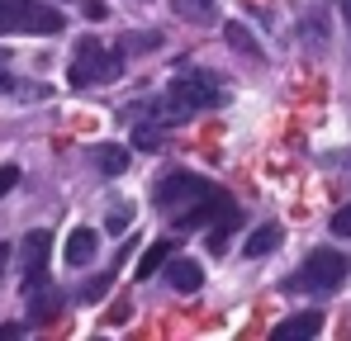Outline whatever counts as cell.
Listing matches in <instances>:
<instances>
[{"label":"cell","mask_w":351,"mask_h":341,"mask_svg":"<svg viewBox=\"0 0 351 341\" xmlns=\"http://www.w3.org/2000/svg\"><path fill=\"white\" fill-rule=\"evenodd\" d=\"M342 5V14H347V29H351V0H337Z\"/></svg>","instance_id":"cell-25"},{"label":"cell","mask_w":351,"mask_h":341,"mask_svg":"<svg viewBox=\"0 0 351 341\" xmlns=\"http://www.w3.org/2000/svg\"><path fill=\"white\" fill-rule=\"evenodd\" d=\"M280 237H285L280 227H276V223H266V227H256V232L247 237V247H242V251H247V256H271V251L280 247Z\"/></svg>","instance_id":"cell-13"},{"label":"cell","mask_w":351,"mask_h":341,"mask_svg":"<svg viewBox=\"0 0 351 341\" xmlns=\"http://www.w3.org/2000/svg\"><path fill=\"white\" fill-rule=\"evenodd\" d=\"M62 10L43 0H0V34H62Z\"/></svg>","instance_id":"cell-4"},{"label":"cell","mask_w":351,"mask_h":341,"mask_svg":"<svg viewBox=\"0 0 351 341\" xmlns=\"http://www.w3.org/2000/svg\"><path fill=\"white\" fill-rule=\"evenodd\" d=\"M5 261H10V247H0V266H5Z\"/></svg>","instance_id":"cell-27"},{"label":"cell","mask_w":351,"mask_h":341,"mask_svg":"<svg viewBox=\"0 0 351 341\" xmlns=\"http://www.w3.org/2000/svg\"><path fill=\"white\" fill-rule=\"evenodd\" d=\"M228 43H233L237 53H247V57H261V48L252 43V34H247L242 24H228Z\"/></svg>","instance_id":"cell-18"},{"label":"cell","mask_w":351,"mask_h":341,"mask_svg":"<svg viewBox=\"0 0 351 341\" xmlns=\"http://www.w3.org/2000/svg\"><path fill=\"white\" fill-rule=\"evenodd\" d=\"M81 10H86V14H90V19H105V14H110V10H105V5H100V0H86V5H81Z\"/></svg>","instance_id":"cell-24"},{"label":"cell","mask_w":351,"mask_h":341,"mask_svg":"<svg viewBox=\"0 0 351 341\" xmlns=\"http://www.w3.org/2000/svg\"><path fill=\"white\" fill-rule=\"evenodd\" d=\"M167 280H171V289H180V294H195V289L204 284V270H199L190 256H171V261H167Z\"/></svg>","instance_id":"cell-10"},{"label":"cell","mask_w":351,"mask_h":341,"mask_svg":"<svg viewBox=\"0 0 351 341\" xmlns=\"http://www.w3.org/2000/svg\"><path fill=\"white\" fill-rule=\"evenodd\" d=\"M332 237H351V204L332 214Z\"/></svg>","instance_id":"cell-21"},{"label":"cell","mask_w":351,"mask_h":341,"mask_svg":"<svg viewBox=\"0 0 351 341\" xmlns=\"http://www.w3.org/2000/svg\"><path fill=\"white\" fill-rule=\"evenodd\" d=\"M58 289H43V294H34L29 299V323H53L58 318Z\"/></svg>","instance_id":"cell-14"},{"label":"cell","mask_w":351,"mask_h":341,"mask_svg":"<svg viewBox=\"0 0 351 341\" xmlns=\"http://www.w3.org/2000/svg\"><path fill=\"white\" fill-rule=\"evenodd\" d=\"M123 76V53H105L95 38H81V48L71 53V86H105Z\"/></svg>","instance_id":"cell-5"},{"label":"cell","mask_w":351,"mask_h":341,"mask_svg":"<svg viewBox=\"0 0 351 341\" xmlns=\"http://www.w3.org/2000/svg\"><path fill=\"white\" fill-rule=\"evenodd\" d=\"M48 251H53V232L48 227H34L19 247V275H24V294H34L38 280L48 275Z\"/></svg>","instance_id":"cell-6"},{"label":"cell","mask_w":351,"mask_h":341,"mask_svg":"<svg viewBox=\"0 0 351 341\" xmlns=\"http://www.w3.org/2000/svg\"><path fill=\"white\" fill-rule=\"evenodd\" d=\"M209 194H219V185L214 180H204V175H190V170H171L162 185H157V194H152V204L167 214V218H180V214H190L195 204H204Z\"/></svg>","instance_id":"cell-2"},{"label":"cell","mask_w":351,"mask_h":341,"mask_svg":"<svg viewBox=\"0 0 351 341\" xmlns=\"http://www.w3.org/2000/svg\"><path fill=\"white\" fill-rule=\"evenodd\" d=\"M176 10H180L185 19H195V24H209V19H214V5H209V0H176Z\"/></svg>","instance_id":"cell-16"},{"label":"cell","mask_w":351,"mask_h":341,"mask_svg":"<svg viewBox=\"0 0 351 341\" xmlns=\"http://www.w3.org/2000/svg\"><path fill=\"white\" fill-rule=\"evenodd\" d=\"M110 284H114V270H105V275H90V280L81 284V303H100V299L110 294Z\"/></svg>","instance_id":"cell-15"},{"label":"cell","mask_w":351,"mask_h":341,"mask_svg":"<svg viewBox=\"0 0 351 341\" xmlns=\"http://www.w3.org/2000/svg\"><path fill=\"white\" fill-rule=\"evenodd\" d=\"M313 332H323V313L318 308H304V313H290L285 323H276V341H290V337H313Z\"/></svg>","instance_id":"cell-9"},{"label":"cell","mask_w":351,"mask_h":341,"mask_svg":"<svg viewBox=\"0 0 351 341\" xmlns=\"http://www.w3.org/2000/svg\"><path fill=\"white\" fill-rule=\"evenodd\" d=\"M95 247H100V237H95V227H71V237H66V266H90L95 261Z\"/></svg>","instance_id":"cell-8"},{"label":"cell","mask_w":351,"mask_h":341,"mask_svg":"<svg viewBox=\"0 0 351 341\" xmlns=\"http://www.w3.org/2000/svg\"><path fill=\"white\" fill-rule=\"evenodd\" d=\"M219 105H223V86L214 81V71H180V76H171L167 95L157 100V114L167 123H185L190 114L219 110Z\"/></svg>","instance_id":"cell-1"},{"label":"cell","mask_w":351,"mask_h":341,"mask_svg":"<svg viewBox=\"0 0 351 341\" xmlns=\"http://www.w3.org/2000/svg\"><path fill=\"white\" fill-rule=\"evenodd\" d=\"M14 185H19V166H0V199H5Z\"/></svg>","instance_id":"cell-22"},{"label":"cell","mask_w":351,"mask_h":341,"mask_svg":"<svg viewBox=\"0 0 351 341\" xmlns=\"http://www.w3.org/2000/svg\"><path fill=\"white\" fill-rule=\"evenodd\" d=\"M167 261H171V242H152L138 261V280H152L157 270H167Z\"/></svg>","instance_id":"cell-12"},{"label":"cell","mask_w":351,"mask_h":341,"mask_svg":"<svg viewBox=\"0 0 351 341\" xmlns=\"http://www.w3.org/2000/svg\"><path fill=\"white\" fill-rule=\"evenodd\" d=\"M5 62H10V53H5V48H0V66H5Z\"/></svg>","instance_id":"cell-28"},{"label":"cell","mask_w":351,"mask_h":341,"mask_svg":"<svg viewBox=\"0 0 351 341\" xmlns=\"http://www.w3.org/2000/svg\"><path fill=\"white\" fill-rule=\"evenodd\" d=\"M128 223H133V204H119V209H110V223L105 227L119 237V232H128Z\"/></svg>","instance_id":"cell-19"},{"label":"cell","mask_w":351,"mask_h":341,"mask_svg":"<svg viewBox=\"0 0 351 341\" xmlns=\"http://www.w3.org/2000/svg\"><path fill=\"white\" fill-rule=\"evenodd\" d=\"M228 209H233V199L219 190V194H209L204 204H195L190 214H180V218H176V227H180V232H195V227H204V223H214V218H223Z\"/></svg>","instance_id":"cell-7"},{"label":"cell","mask_w":351,"mask_h":341,"mask_svg":"<svg viewBox=\"0 0 351 341\" xmlns=\"http://www.w3.org/2000/svg\"><path fill=\"white\" fill-rule=\"evenodd\" d=\"M342 280H347V256L332 251V247H318V251H308V261L290 275V289L294 294H332Z\"/></svg>","instance_id":"cell-3"},{"label":"cell","mask_w":351,"mask_h":341,"mask_svg":"<svg viewBox=\"0 0 351 341\" xmlns=\"http://www.w3.org/2000/svg\"><path fill=\"white\" fill-rule=\"evenodd\" d=\"M10 86H14V81H10V76H5V71H0V95H5V90H10Z\"/></svg>","instance_id":"cell-26"},{"label":"cell","mask_w":351,"mask_h":341,"mask_svg":"<svg viewBox=\"0 0 351 341\" xmlns=\"http://www.w3.org/2000/svg\"><path fill=\"white\" fill-rule=\"evenodd\" d=\"M162 138H167V133H162L157 123H143V128L133 133V142H138V147H162Z\"/></svg>","instance_id":"cell-20"},{"label":"cell","mask_w":351,"mask_h":341,"mask_svg":"<svg viewBox=\"0 0 351 341\" xmlns=\"http://www.w3.org/2000/svg\"><path fill=\"white\" fill-rule=\"evenodd\" d=\"M147 48H157V34H133L128 38V53H147Z\"/></svg>","instance_id":"cell-23"},{"label":"cell","mask_w":351,"mask_h":341,"mask_svg":"<svg viewBox=\"0 0 351 341\" xmlns=\"http://www.w3.org/2000/svg\"><path fill=\"white\" fill-rule=\"evenodd\" d=\"M233 223H237L233 209H228L223 218H214V232H209V251H223V247H228V227H233Z\"/></svg>","instance_id":"cell-17"},{"label":"cell","mask_w":351,"mask_h":341,"mask_svg":"<svg viewBox=\"0 0 351 341\" xmlns=\"http://www.w3.org/2000/svg\"><path fill=\"white\" fill-rule=\"evenodd\" d=\"M128 162H133V152L119 147V142H100V147H95V166L105 170V175H123Z\"/></svg>","instance_id":"cell-11"}]
</instances>
